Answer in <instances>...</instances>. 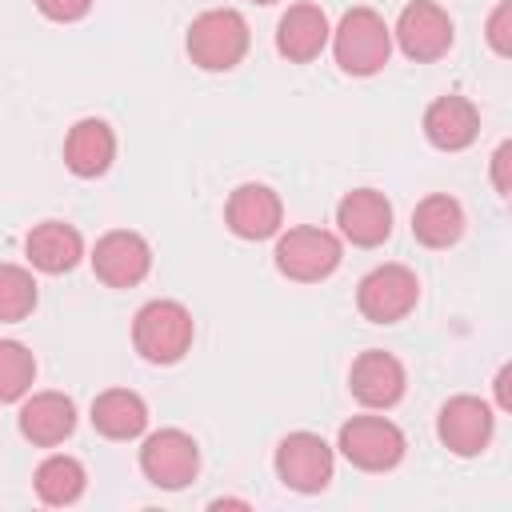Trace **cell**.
<instances>
[{
  "instance_id": "2",
  "label": "cell",
  "mask_w": 512,
  "mask_h": 512,
  "mask_svg": "<svg viewBox=\"0 0 512 512\" xmlns=\"http://www.w3.org/2000/svg\"><path fill=\"white\" fill-rule=\"evenodd\" d=\"M252 32L236 8H208L188 24V56L204 72H228L248 56Z\"/></svg>"
},
{
  "instance_id": "15",
  "label": "cell",
  "mask_w": 512,
  "mask_h": 512,
  "mask_svg": "<svg viewBox=\"0 0 512 512\" xmlns=\"http://www.w3.org/2000/svg\"><path fill=\"white\" fill-rule=\"evenodd\" d=\"M224 220H228V228H232L240 240H268V236L280 232L284 204H280V196H276L268 184H240V188L228 196Z\"/></svg>"
},
{
  "instance_id": "10",
  "label": "cell",
  "mask_w": 512,
  "mask_h": 512,
  "mask_svg": "<svg viewBox=\"0 0 512 512\" xmlns=\"http://www.w3.org/2000/svg\"><path fill=\"white\" fill-rule=\"evenodd\" d=\"M92 272L108 288H132L152 272V248H148V240L140 232L112 228L92 248Z\"/></svg>"
},
{
  "instance_id": "17",
  "label": "cell",
  "mask_w": 512,
  "mask_h": 512,
  "mask_svg": "<svg viewBox=\"0 0 512 512\" xmlns=\"http://www.w3.org/2000/svg\"><path fill=\"white\" fill-rule=\"evenodd\" d=\"M424 136L440 152H460L480 136V112L468 96H436L424 112Z\"/></svg>"
},
{
  "instance_id": "18",
  "label": "cell",
  "mask_w": 512,
  "mask_h": 512,
  "mask_svg": "<svg viewBox=\"0 0 512 512\" xmlns=\"http://www.w3.org/2000/svg\"><path fill=\"white\" fill-rule=\"evenodd\" d=\"M116 160V132L100 120V116H84L68 128V140H64V164L72 176L80 180H96L112 168Z\"/></svg>"
},
{
  "instance_id": "12",
  "label": "cell",
  "mask_w": 512,
  "mask_h": 512,
  "mask_svg": "<svg viewBox=\"0 0 512 512\" xmlns=\"http://www.w3.org/2000/svg\"><path fill=\"white\" fill-rule=\"evenodd\" d=\"M348 388H352V396H356L364 408H380V412H384V408L400 404V396H404V388H408V372H404V364H400L392 352L368 348V352H360V356L352 360Z\"/></svg>"
},
{
  "instance_id": "30",
  "label": "cell",
  "mask_w": 512,
  "mask_h": 512,
  "mask_svg": "<svg viewBox=\"0 0 512 512\" xmlns=\"http://www.w3.org/2000/svg\"><path fill=\"white\" fill-rule=\"evenodd\" d=\"M252 4H276V0H252Z\"/></svg>"
},
{
  "instance_id": "26",
  "label": "cell",
  "mask_w": 512,
  "mask_h": 512,
  "mask_svg": "<svg viewBox=\"0 0 512 512\" xmlns=\"http://www.w3.org/2000/svg\"><path fill=\"white\" fill-rule=\"evenodd\" d=\"M36 8H40L48 20H56V24H72V20L88 16L92 0H36Z\"/></svg>"
},
{
  "instance_id": "21",
  "label": "cell",
  "mask_w": 512,
  "mask_h": 512,
  "mask_svg": "<svg viewBox=\"0 0 512 512\" xmlns=\"http://www.w3.org/2000/svg\"><path fill=\"white\" fill-rule=\"evenodd\" d=\"M412 236L424 248H452L464 236V208L448 192H432L412 212Z\"/></svg>"
},
{
  "instance_id": "28",
  "label": "cell",
  "mask_w": 512,
  "mask_h": 512,
  "mask_svg": "<svg viewBox=\"0 0 512 512\" xmlns=\"http://www.w3.org/2000/svg\"><path fill=\"white\" fill-rule=\"evenodd\" d=\"M508 380H512V368H508V364H504V368H500V372H496V404H500V408H504V412H508V408H512V388H508Z\"/></svg>"
},
{
  "instance_id": "8",
  "label": "cell",
  "mask_w": 512,
  "mask_h": 512,
  "mask_svg": "<svg viewBox=\"0 0 512 512\" xmlns=\"http://www.w3.org/2000/svg\"><path fill=\"white\" fill-rule=\"evenodd\" d=\"M332 468H336L332 444L324 436H316V432H288L276 444V476L292 492L312 496V492L328 488Z\"/></svg>"
},
{
  "instance_id": "3",
  "label": "cell",
  "mask_w": 512,
  "mask_h": 512,
  "mask_svg": "<svg viewBox=\"0 0 512 512\" xmlns=\"http://www.w3.org/2000/svg\"><path fill=\"white\" fill-rule=\"evenodd\" d=\"M196 320L180 300H148L132 320V344L148 364H176L192 348Z\"/></svg>"
},
{
  "instance_id": "16",
  "label": "cell",
  "mask_w": 512,
  "mask_h": 512,
  "mask_svg": "<svg viewBox=\"0 0 512 512\" xmlns=\"http://www.w3.org/2000/svg\"><path fill=\"white\" fill-rule=\"evenodd\" d=\"M332 24L320 4H292L276 24V52L292 64H308L328 48Z\"/></svg>"
},
{
  "instance_id": "9",
  "label": "cell",
  "mask_w": 512,
  "mask_h": 512,
  "mask_svg": "<svg viewBox=\"0 0 512 512\" xmlns=\"http://www.w3.org/2000/svg\"><path fill=\"white\" fill-rule=\"evenodd\" d=\"M140 472L156 488L176 492V488H184V484L196 480V472H200V448H196V440L184 428H160L140 448Z\"/></svg>"
},
{
  "instance_id": "25",
  "label": "cell",
  "mask_w": 512,
  "mask_h": 512,
  "mask_svg": "<svg viewBox=\"0 0 512 512\" xmlns=\"http://www.w3.org/2000/svg\"><path fill=\"white\" fill-rule=\"evenodd\" d=\"M488 44L496 56H512V0H500L488 16V28H484Z\"/></svg>"
},
{
  "instance_id": "6",
  "label": "cell",
  "mask_w": 512,
  "mask_h": 512,
  "mask_svg": "<svg viewBox=\"0 0 512 512\" xmlns=\"http://www.w3.org/2000/svg\"><path fill=\"white\" fill-rule=\"evenodd\" d=\"M420 300V280L404 264H380L356 284V308L372 324H396L404 320Z\"/></svg>"
},
{
  "instance_id": "5",
  "label": "cell",
  "mask_w": 512,
  "mask_h": 512,
  "mask_svg": "<svg viewBox=\"0 0 512 512\" xmlns=\"http://www.w3.org/2000/svg\"><path fill=\"white\" fill-rule=\"evenodd\" d=\"M336 448L340 456L360 468V472H388L404 460V432L384 420V416H352L348 424H340V436H336Z\"/></svg>"
},
{
  "instance_id": "1",
  "label": "cell",
  "mask_w": 512,
  "mask_h": 512,
  "mask_svg": "<svg viewBox=\"0 0 512 512\" xmlns=\"http://www.w3.org/2000/svg\"><path fill=\"white\" fill-rule=\"evenodd\" d=\"M332 56L348 76H376L392 56V28L376 8H348L332 28Z\"/></svg>"
},
{
  "instance_id": "14",
  "label": "cell",
  "mask_w": 512,
  "mask_h": 512,
  "mask_svg": "<svg viewBox=\"0 0 512 512\" xmlns=\"http://www.w3.org/2000/svg\"><path fill=\"white\" fill-rule=\"evenodd\" d=\"M20 436L32 440L36 448H56L76 432V404L64 392H32L20 404Z\"/></svg>"
},
{
  "instance_id": "24",
  "label": "cell",
  "mask_w": 512,
  "mask_h": 512,
  "mask_svg": "<svg viewBox=\"0 0 512 512\" xmlns=\"http://www.w3.org/2000/svg\"><path fill=\"white\" fill-rule=\"evenodd\" d=\"M36 308V280L20 264H0V320L16 324Z\"/></svg>"
},
{
  "instance_id": "7",
  "label": "cell",
  "mask_w": 512,
  "mask_h": 512,
  "mask_svg": "<svg viewBox=\"0 0 512 512\" xmlns=\"http://www.w3.org/2000/svg\"><path fill=\"white\" fill-rule=\"evenodd\" d=\"M392 40L400 44V52L408 60L428 64V60H440L452 48L456 28H452V16L436 0H408L400 8V16H396Z\"/></svg>"
},
{
  "instance_id": "22",
  "label": "cell",
  "mask_w": 512,
  "mask_h": 512,
  "mask_svg": "<svg viewBox=\"0 0 512 512\" xmlns=\"http://www.w3.org/2000/svg\"><path fill=\"white\" fill-rule=\"evenodd\" d=\"M32 484H36V496L44 504L64 508V504H76L84 496L88 472H84V464L76 456H48V460H40Z\"/></svg>"
},
{
  "instance_id": "20",
  "label": "cell",
  "mask_w": 512,
  "mask_h": 512,
  "mask_svg": "<svg viewBox=\"0 0 512 512\" xmlns=\"http://www.w3.org/2000/svg\"><path fill=\"white\" fill-rule=\"evenodd\" d=\"M92 428L108 440H136L148 428V404L128 388H108L92 400Z\"/></svg>"
},
{
  "instance_id": "4",
  "label": "cell",
  "mask_w": 512,
  "mask_h": 512,
  "mask_svg": "<svg viewBox=\"0 0 512 512\" xmlns=\"http://www.w3.org/2000/svg\"><path fill=\"white\" fill-rule=\"evenodd\" d=\"M276 268L288 276V280H300V284H316V280H328L340 260H344V248L340 240L328 232V228H312V224H300V228H288L280 240H276Z\"/></svg>"
},
{
  "instance_id": "19",
  "label": "cell",
  "mask_w": 512,
  "mask_h": 512,
  "mask_svg": "<svg viewBox=\"0 0 512 512\" xmlns=\"http://www.w3.org/2000/svg\"><path fill=\"white\" fill-rule=\"evenodd\" d=\"M24 256H28L32 268H40L48 276H60V272H72L84 260V236L64 220H44L24 236Z\"/></svg>"
},
{
  "instance_id": "27",
  "label": "cell",
  "mask_w": 512,
  "mask_h": 512,
  "mask_svg": "<svg viewBox=\"0 0 512 512\" xmlns=\"http://www.w3.org/2000/svg\"><path fill=\"white\" fill-rule=\"evenodd\" d=\"M508 168H512V144L504 140V144L492 152V184H496V192H500V196H508V192H512V176H508Z\"/></svg>"
},
{
  "instance_id": "29",
  "label": "cell",
  "mask_w": 512,
  "mask_h": 512,
  "mask_svg": "<svg viewBox=\"0 0 512 512\" xmlns=\"http://www.w3.org/2000/svg\"><path fill=\"white\" fill-rule=\"evenodd\" d=\"M208 508H248V500H232V496H224V500H212Z\"/></svg>"
},
{
  "instance_id": "23",
  "label": "cell",
  "mask_w": 512,
  "mask_h": 512,
  "mask_svg": "<svg viewBox=\"0 0 512 512\" xmlns=\"http://www.w3.org/2000/svg\"><path fill=\"white\" fill-rule=\"evenodd\" d=\"M36 380V356L20 340H0V404L24 400Z\"/></svg>"
},
{
  "instance_id": "13",
  "label": "cell",
  "mask_w": 512,
  "mask_h": 512,
  "mask_svg": "<svg viewBox=\"0 0 512 512\" xmlns=\"http://www.w3.org/2000/svg\"><path fill=\"white\" fill-rule=\"evenodd\" d=\"M336 224L340 236L352 240L356 248H376L392 236V204L376 188H352L336 204Z\"/></svg>"
},
{
  "instance_id": "11",
  "label": "cell",
  "mask_w": 512,
  "mask_h": 512,
  "mask_svg": "<svg viewBox=\"0 0 512 512\" xmlns=\"http://www.w3.org/2000/svg\"><path fill=\"white\" fill-rule=\"evenodd\" d=\"M496 432V416L480 396H452L436 416V436L452 456H480Z\"/></svg>"
}]
</instances>
